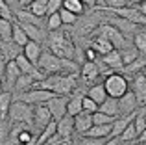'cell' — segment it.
<instances>
[{"label": "cell", "instance_id": "obj_28", "mask_svg": "<svg viewBox=\"0 0 146 145\" xmlns=\"http://www.w3.org/2000/svg\"><path fill=\"white\" fill-rule=\"evenodd\" d=\"M133 47L137 48L139 54H146V34L141 28L133 34Z\"/></svg>", "mask_w": 146, "mask_h": 145}, {"label": "cell", "instance_id": "obj_40", "mask_svg": "<svg viewBox=\"0 0 146 145\" xmlns=\"http://www.w3.org/2000/svg\"><path fill=\"white\" fill-rule=\"evenodd\" d=\"M107 140H89V138H83L78 145H104Z\"/></svg>", "mask_w": 146, "mask_h": 145}, {"label": "cell", "instance_id": "obj_15", "mask_svg": "<svg viewBox=\"0 0 146 145\" xmlns=\"http://www.w3.org/2000/svg\"><path fill=\"white\" fill-rule=\"evenodd\" d=\"M41 54H43V47L39 43H33V41H28V43L22 47V56L28 60L32 65H37Z\"/></svg>", "mask_w": 146, "mask_h": 145}, {"label": "cell", "instance_id": "obj_20", "mask_svg": "<svg viewBox=\"0 0 146 145\" xmlns=\"http://www.w3.org/2000/svg\"><path fill=\"white\" fill-rule=\"evenodd\" d=\"M82 101H83V93L82 91H74L68 97V104H67V115L76 117L78 113H82Z\"/></svg>", "mask_w": 146, "mask_h": 145}, {"label": "cell", "instance_id": "obj_22", "mask_svg": "<svg viewBox=\"0 0 146 145\" xmlns=\"http://www.w3.org/2000/svg\"><path fill=\"white\" fill-rule=\"evenodd\" d=\"M98 112H102V113H106V115L117 119V117H118V101H117V99H109V97H107L106 101L98 106Z\"/></svg>", "mask_w": 146, "mask_h": 145}, {"label": "cell", "instance_id": "obj_27", "mask_svg": "<svg viewBox=\"0 0 146 145\" xmlns=\"http://www.w3.org/2000/svg\"><path fill=\"white\" fill-rule=\"evenodd\" d=\"M28 11L32 15H35L37 19L44 17L46 15V0H32L28 6Z\"/></svg>", "mask_w": 146, "mask_h": 145}, {"label": "cell", "instance_id": "obj_34", "mask_svg": "<svg viewBox=\"0 0 146 145\" xmlns=\"http://www.w3.org/2000/svg\"><path fill=\"white\" fill-rule=\"evenodd\" d=\"M0 19H4V21H9L13 22V11H11V7L7 6L6 0H0Z\"/></svg>", "mask_w": 146, "mask_h": 145}, {"label": "cell", "instance_id": "obj_9", "mask_svg": "<svg viewBox=\"0 0 146 145\" xmlns=\"http://www.w3.org/2000/svg\"><path fill=\"white\" fill-rule=\"evenodd\" d=\"M52 115H50V112H48V108L44 104H39V106H33V121H32V125L35 127V130L37 132H41V130H44V128L48 127L50 123H52Z\"/></svg>", "mask_w": 146, "mask_h": 145}, {"label": "cell", "instance_id": "obj_44", "mask_svg": "<svg viewBox=\"0 0 146 145\" xmlns=\"http://www.w3.org/2000/svg\"><path fill=\"white\" fill-rule=\"evenodd\" d=\"M104 145H120V142H118V140H107Z\"/></svg>", "mask_w": 146, "mask_h": 145}, {"label": "cell", "instance_id": "obj_3", "mask_svg": "<svg viewBox=\"0 0 146 145\" xmlns=\"http://www.w3.org/2000/svg\"><path fill=\"white\" fill-rule=\"evenodd\" d=\"M48 45V52H52L54 56L61 60H67V62H74V56H76V47L72 43L70 36L67 32H50L46 39Z\"/></svg>", "mask_w": 146, "mask_h": 145}, {"label": "cell", "instance_id": "obj_4", "mask_svg": "<svg viewBox=\"0 0 146 145\" xmlns=\"http://www.w3.org/2000/svg\"><path fill=\"white\" fill-rule=\"evenodd\" d=\"M102 86H104V89H106L107 97L117 99V101L120 97H124L129 91V82L122 72H111V75H107L106 78H104Z\"/></svg>", "mask_w": 146, "mask_h": 145}, {"label": "cell", "instance_id": "obj_48", "mask_svg": "<svg viewBox=\"0 0 146 145\" xmlns=\"http://www.w3.org/2000/svg\"><path fill=\"white\" fill-rule=\"evenodd\" d=\"M144 145H146V143H144Z\"/></svg>", "mask_w": 146, "mask_h": 145}, {"label": "cell", "instance_id": "obj_45", "mask_svg": "<svg viewBox=\"0 0 146 145\" xmlns=\"http://www.w3.org/2000/svg\"><path fill=\"white\" fill-rule=\"evenodd\" d=\"M4 91V84H2V78H0V93Z\"/></svg>", "mask_w": 146, "mask_h": 145}, {"label": "cell", "instance_id": "obj_33", "mask_svg": "<svg viewBox=\"0 0 146 145\" xmlns=\"http://www.w3.org/2000/svg\"><path fill=\"white\" fill-rule=\"evenodd\" d=\"M59 19H61V24H63V26H72V24L78 22V17L72 15L70 11L63 9V7H61V11H59Z\"/></svg>", "mask_w": 146, "mask_h": 145}, {"label": "cell", "instance_id": "obj_32", "mask_svg": "<svg viewBox=\"0 0 146 145\" xmlns=\"http://www.w3.org/2000/svg\"><path fill=\"white\" fill-rule=\"evenodd\" d=\"M11 32H13V22L0 21V43L2 41H11Z\"/></svg>", "mask_w": 146, "mask_h": 145}, {"label": "cell", "instance_id": "obj_5", "mask_svg": "<svg viewBox=\"0 0 146 145\" xmlns=\"http://www.w3.org/2000/svg\"><path fill=\"white\" fill-rule=\"evenodd\" d=\"M91 36H98V37H104L106 41H109L111 45H113V48L117 50V48H120V50H124V48L131 47L129 45V41L126 39L124 36H122L120 32H118L115 26L107 24V22H100L96 28H93V32H91Z\"/></svg>", "mask_w": 146, "mask_h": 145}, {"label": "cell", "instance_id": "obj_25", "mask_svg": "<svg viewBox=\"0 0 146 145\" xmlns=\"http://www.w3.org/2000/svg\"><path fill=\"white\" fill-rule=\"evenodd\" d=\"M63 9L70 11L72 15L80 17V15L85 13V6H83V0H63Z\"/></svg>", "mask_w": 146, "mask_h": 145}, {"label": "cell", "instance_id": "obj_24", "mask_svg": "<svg viewBox=\"0 0 146 145\" xmlns=\"http://www.w3.org/2000/svg\"><path fill=\"white\" fill-rule=\"evenodd\" d=\"M11 104H13V93L9 91H2L0 93V119H7V112H9Z\"/></svg>", "mask_w": 146, "mask_h": 145}, {"label": "cell", "instance_id": "obj_11", "mask_svg": "<svg viewBox=\"0 0 146 145\" xmlns=\"http://www.w3.org/2000/svg\"><path fill=\"white\" fill-rule=\"evenodd\" d=\"M137 101H135V95L131 91L124 95V97L118 99V117H126V115H133L137 113Z\"/></svg>", "mask_w": 146, "mask_h": 145}, {"label": "cell", "instance_id": "obj_7", "mask_svg": "<svg viewBox=\"0 0 146 145\" xmlns=\"http://www.w3.org/2000/svg\"><path fill=\"white\" fill-rule=\"evenodd\" d=\"M56 95L50 93L46 89H39V87H33V89L26 91L22 95H17V101H22L30 106H39V104H46L50 99H54Z\"/></svg>", "mask_w": 146, "mask_h": 145}, {"label": "cell", "instance_id": "obj_6", "mask_svg": "<svg viewBox=\"0 0 146 145\" xmlns=\"http://www.w3.org/2000/svg\"><path fill=\"white\" fill-rule=\"evenodd\" d=\"M7 119L13 125H26V127H32L33 121V106L26 104L22 101H13L9 112H7Z\"/></svg>", "mask_w": 146, "mask_h": 145}, {"label": "cell", "instance_id": "obj_14", "mask_svg": "<svg viewBox=\"0 0 146 145\" xmlns=\"http://www.w3.org/2000/svg\"><path fill=\"white\" fill-rule=\"evenodd\" d=\"M56 134L59 136V138L70 142V136L74 134V119H72L70 115H65L63 119L56 121Z\"/></svg>", "mask_w": 146, "mask_h": 145}, {"label": "cell", "instance_id": "obj_12", "mask_svg": "<svg viewBox=\"0 0 146 145\" xmlns=\"http://www.w3.org/2000/svg\"><path fill=\"white\" fill-rule=\"evenodd\" d=\"M22 72L19 71V67L15 65V62H7V65L4 67V72H2V76H0V78L4 80V86L7 87V89H4V91H13V86H15V82H17L19 80V76H21Z\"/></svg>", "mask_w": 146, "mask_h": 145}, {"label": "cell", "instance_id": "obj_36", "mask_svg": "<svg viewBox=\"0 0 146 145\" xmlns=\"http://www.w3.org/2000/svg\"><path fill=\"white\" fill-rule=\"evenodd\" d=\"M61 7H63V2L61 0H46V17L54 13H59Z\"/></svg>", "mask_w": 146, "mask_h": 145}, {"label": "cell", "instance_id": "obj_10", "mask_svg": "<svg viewBox=\"0 0 146 145\" xmlns=\"http://www.w3.org/2000/svg\"><path fill=\"white\" fill-rule=\"evenodd\" d=\"M131 93L135 95V101H137V104H139V106H144L146 104V78L143 76V72L133 75Z\"/></svg>", "mask_w": 146, "mask_h": 145}, {"label": "cell", "instance_id": "obj_2", "mask_svg": "<svg viewBox=\"0 0 146 145\" xmlns=\"http://www.w3.org/2000/svg\"><path fill=\"white\" fill-rule=\"evenodd\" d=\"M37 71L46 78V76H54V75H72L76 72V63L74 62H67L61 60L57 56H54L52 52L43 50L39 62H37Z\"/></svg>", "mask_w": 146, "mask_h": 145}, {"label": "cell", "instance_id": "obj_30", "mask_svg": "<svg viewBox=\"0 0 146 145\" xmlns=\"http://www.w3.org/2000/svg\"><path fill=\"white\" fill-rule=\"evenodd\" d=\"M44 28H46L48 32H57V30L63 28V24H61V19H59V13L48 15V17H46V22H44Z\"/></svg>", "mask_w": 146, "mask_h": 145}, {"label": "cell", "instance_id": "obj_18", "mask_svg": "<svg viewBox=\"0 0 146 145\" xmlns=\"http://www.w3.org/2000/svg\"><path fill=\"white\" fill-rule=\"evenodd\" d=\"M72 119H74V132H78V134H82V136L93 127V115L87 113V112L78 113V115L72 117Z\"/></svg>", "mask_w": 146, "mask_h": 145}, {"label": "cell", "instance_id": "obj_1", "mask_svg": "<svg viewBox=\"0 0 146 145\" xmlns=\"http://www.w3.org/2000/svg\"><path fill=\"white\" fill-rule=\"evenodd\" d=\"M76 84H78V75H54V76H46L43 78L35 87L39 89H46L50 93H54L56 97H68L74 93Z\"/></svg>", "mask_w": 146, "mask_h": 145}, {"label": "cell", "instance_id": "obj_17", "mask_svg": "<svg viewBox=\"0 0 146 145\" xmlns=\"http://www.w3.org/2000/svg\"><path fill=\"white\" fill-rule=\"evenodd\" d=\"M100 63L107 65V69H109L111 72H115V71H122V69H124V63H122L120 50H111L107 56H104Z\"/></svg>", "mask_w": 146, "mask_h": 145}, {"label": "cell", "instance_id": "obj_13", "mask_svg": "<svg viewBox=\"0 0 146 145\" xmlns=\"http://www.w3.org/2000/svg\"><path fill=\"white\" fill-rule=\"evenodd\" d=\"M100 65L96 62L94 63H89V62H85L83 63V67H82V80H83V84H87V86H94V84H98V78H100Z\"/></svg>", "mask_w": 146, "mask_h": 145}, {"label": "cell", "instance_id": "obj_8", "mask_svg": "<svg viewBox=\"0 0 146 145\" xmlns=\"http://www.w3.org/2000/svg\"><path fill=\"white\" fill-rule=\"evenodd\" d=\"M67 104H68V97H54V99H50L44 106L48 108L52 119L59 121L67 115Z\"/></svg>", "mask_w": 146, "mask_h": 145}, {"label": "cell", "instance_id": "obj_19", "mask_svg": "<svg viewBox=\"0 0 146 145\" xmlns=\"http://www.w3.org/2000/svg\"><path fill=\"white\" fill-rule=\"evenodd\" d=\"M89 48H93L96 54H100L104 58V56H107L111 50H115L113 48V45L109 43V41H106L104 37H98V36H93L91 37V45H89Z\"/></svg>", "mask_w": 146, "mask_h": 145}, {"label": "cell", "instance_id": "obj_42", "mask_svg": "<svg viewBox=\"0 0 146 145\" xmlns=\"http://www.w3.org/2000/svg\"><path fill=\"white\" fill-rule=\"evenodd\" d=\"M135 6H137V9H139L141 13H143L144 17H146V0H143V2H137Z\"/></svg>", "mask_w": 146, "mask_h": 145}, {"label": "cell", "instance_id": "obj_46", "mask_svg": "<svg viewBox=\"0 0 146 145\" xmlns=\"http://www.w3.org/2000/svg\"><path fill=\"white\" fill-rule=\"evenodd\" d=\"M143 76H144V78H146V67H144V69H143Z\"/></svg>", "mask_w": 146, "mask_h": 145}, {"label": "cell", "instance_id": "obj_31", "mask_svg": "<svg viewBox=\"0 0 146 145\" xmlns=\"http://www.w3.org/2000/svg\"><path fill=\"white\" fill-rule=\"evenodd\" d=\"M135 140H137V132H135V127H133V121H131V123L126 127V130L118 136V142H122V143H131V142H135Z\"/></svg>", "mask_w": 146, "mask_h": 145}, {"label": "cell", "instance_id": "obj_16", "mask_svg": "<svg viewBox=\"0 0 146 145\" xmlns=\"http://www.w3.org/2000/svg\"><path fill=\"white\" fill-rule=\"evenodd\" d=\"M19 24V22H17ZM22 30H24L26 37H28L30 41H33V43H43L44 39H46V32H44V28H41V26H33V24H19Z\"/></svg>", "mask_w": 146, "mask_h": 145}, {"label": "cell", "instance_id": "obj_37", "mask_svg": "<svg viewBox=\"0 0 146 145\" xmlns=\"http://www.w3.org/2000/svg\"><path fill=\"white\" fill-rule=\"evenodd\" d=\"M113 121H115L113 117L106 115V113H102V112L93 113V125H111Z\"/></svg>", "mask_w": 146, "mask_h": 145}, {"label": "cell", "instance_id": "obj_38", "mask_svg": "<svg viewBox=\"0 0 146 145\" xmlns=\"http://www.w3.org/2000/svg\"><path fill=\"white\" fill-rule=\"evenodd\" d=\"M133 127H135L137 136H139L141 132H144V130H146V123H144L143 112H141V113H135V119H133Z\"/></svg>", "mask_w": 146, "mask_h": 145}, {"label": "cell", "instance_id": "obj_21", "mask_svg": "<svg viewBox=\"0 0 146 145\" xmlns=\"http://www.w3.org/2000/svg\"><path fill=\"white\" fill-rule=\"evenodd\" d=\"M87 97L91 99V101L94 102V104H102L104 101L107 99V95H106V89H104V86H102V82H98V84H94V86H91L89 89H87Z\"/></svg>", "mask_w": 146, "mask_h": 145}, {"label": "cell", "instance_id": "obj_47", "mask_svg": "<svg viewBox=\"0 0 146 145\" xmlns=\"http://www.w3.org/2000/svg\"><path fill=\"white\" fill-rule=\"evenodd\" d=\"M141 30H143V32H144V34H146V26H143V28H141Z\"/></svg>", "mask_w": 146, "mask_h": 145}, {"label": "cell", "instance_id": "obj_35", "mask_svg": "<svg viewBox=\"0 0 146 145\" xmlns=\"http://www.w3.org/2000/svg\"><path fill=\"white\" fill-rule=\"evenodd\" d=\"M82 110L93 115V113H96V112H98V104H94V102L91 101V99L87 97V95H83V101H82Z\"/></svg>", "mask_w": 146, "mask_h": 145}, {"label": "cell", "instance_id": "obj_39", "mask_svg": "<svg viewBox=\"0 0 146 145\" xmlns=\"http://www.w3.org/2000/svg\"><path fill=\"white\" fill-rule=\"evenodd\" d=\"M85 62H89V63L98 62V54L93 50V48H87V50H85Z\"/></svg>", "mask_w": 146, "mask_h": 145}, {"label": "cell", "instance_id": "obj_29", "mask_svg": "<svg viewBox=\"0 0 146 145\" xmlns=\"http://www.w3.org/2000/svg\"><path fill=\"white\" fill-rule=\"evenodd\" d=\"M120 56H122V63H124V67H126V65L133 63L137 58H139V52H137V48L131 45V47H128V48H124V50H120Z\"/></svg>", "mask_w": 146, "mask_h": 145}, {"label": "cell", "instance_id": "obj_26", "mask_svg": "<svg viewBox=\"0 0 146 145\" xmlns=\"http://www.w3.org/2000/svg\"><path fill=\"white\" fill-rule=\"evenodd\" d=\"M11 41H13L17 47H24L26 43H28V37H26V34H24V30L21 28V26L17 24V22H13V32H11Z\"/></svg>", "mask_w": 146, "mask_h": 145}, {"label": "cell", "instance_id": "obj_43", "mask_svg": "<svg viewBox=\"0 0 146 145\" xmlns=\"http://www.w3.org/2000/svg\"><path fill=\"white\" fill-rule=\"evenodd\" d=\"M135 142L139 143V145H144V143H146V130H144V132H141V134L137 136V140H135Z\"/></svg>", "mask_w": 146, "mask_h": 145}, {"label": "cell", "instance_id": "obj_23", "mask_svg": "<svg viewBox=\"0 0 146 145\" xmlns=\"http://www.w3.org/2000/svg\"><path fill=\"white\" fill-rule=\"evenodd\" d=\"M0 48H2V52L6 54L7 62H13L17 56H21V54H22V48H21V47H17L13 41H2V43H0Z\"/></svg>", "mask_w": 146, "mask_h": 145}, {"label": "cell", "instance_id": "obj_41", "mask_svg": "<svg viewBox=\"0 0 146 145\" xmlns=\"http://www.w3.org/2000/svg\"><path fill=\"white\" fill-rule=\"evenodd\" d=\"M7 65V58H6V54L2 52V48H0V76H2V72H4V67Z\"/></svg>", "mask_w": 146, "mask_h": 145}]
</instances>
